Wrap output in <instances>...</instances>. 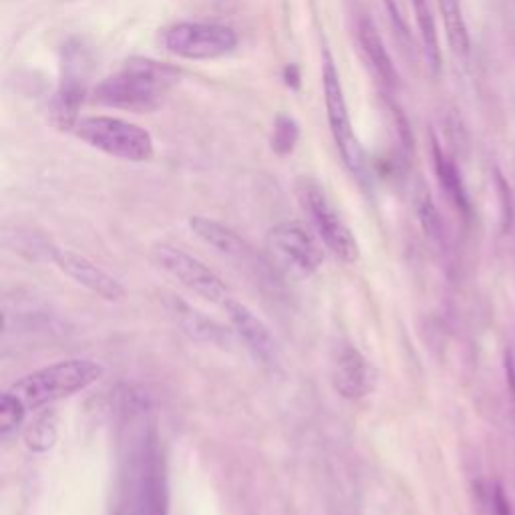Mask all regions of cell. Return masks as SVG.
Wrapping results in <instances>:
<instances>
[{
  "label": "cell",
  "mask_w": 515,
  "mask_h": 515,
  "mask_svg": "<svg viewBox=\"0 0 515 515\" xmlns=\"http://www.w3.org/2000/svg\"><path fill=\"white\" fill-rule=\"evenodd\" d=\"M182 79V73L155 59L133 57L93 91V101L123 111H153Z\"/></svg>",
  "instance_id": "cell-1"
},
{
  "label": "cell",
  "mask_w": 515,
  "mask_h": 515,
  "mask_svg": "<svg viewBox=\"0 0 515 515\" xmlns=\"http://www.w3.org/2000/svg\"><path fill=\"white\" fill-rule=\"evenodd\" d=\"M101 363L91 359H67L21 377L9 391L15 393L31 411L69 399L103 377Z\"/></svg>",
  "instance_id": "cell-2"
},
{
  "label": "cell",
  "mask_w": 515,
  "mask_h": 515,
  "mask_svg": "<svg viewBox=\"0 0 515 515\" xmlns=\"http://www.w3.org/2000/svg\"><path fill=\"white\" fill-rule=\"evenodd\" d=\"M296 198L324 248L342 264H357L361 260L359 240L347 222L340 218L324 188L312 178H300L296 184Z\"/></svg>",
  "instance_id": "cell-3"
},
{
  "label": "cell",
  "mask_w": 515,
  "mask_h": 515,
  "mask_svg": "<svg viewBox=\"0 0 515 515\" xmlns=\"http://www.w3.org/2000/svg\"><path fill=\"white\" fill-rule=\"evenodd\" d=\"M73 133L89 147L133 163L149 161L155 151L153 137L147 129L119 117H81Z\"/></svg>",
  "instance_id": "cell-4"
},
{
  "label": "cell",
  "mask_w": 515,
  "mask_h": 515,
  "mask_svg": "<svg viewBox=\"0 0 515 515\" xmlns=\"http://www.w3.org/2000/svg\"><path fill=\"white\" fill-rule=\"evenodd\" d=\"M322 91H324L328 127H330L334 145L342 157V163L347 165V169L353 176L363 178L367 171L365 149L353 129L349 105L345 99V89H342L340 75L328 51H324V61H322Z\"/></svg>",
  "instance_id": "cell-5"
},
{
  "label": "cell",
  "mask_w": 515,
  "mask_h": 515,
  "mask_svg": "<svg viewBox=\"0 0 515 515\" xmlns=\"http://www.w3.org/2000/svg\"><path fill=\"white\" fill-rule=\"evenodd\" d=\"M163 49L188 61H214L230 55L238 47L232 27L220 23H178L161 35Z\"/></svg>",
  "instance_id": "cell-6"
},
{
  "label": "cell",
  "mask_w": 515,
  "mask_h": 515,
  "mask_svg": "<svg viewBox=\"0 0 515 515\" xmlns=\"http://www.w3.org/2000/svg\"><path fill=\"white\" fill-rule=\"evenodd\" d=\"M153 260L167 276L178 280L182 286L212 304L222 306L232 298L230 286L210 266L178 246L157 244L153 250Z\"/></svg>",
  "instance_id": "cell-7"
},
{
  "label": "cell",
  "mask_w": 515,
  "mask_h": 515,
  "mask_svg": "<svg viewBox=\"0 0 515 515\" xmlns=\"http://www.w3.org/2000/svg\"><path fill=\"white\" fill-rule=\"evenodd\" d=\"M268 248L302 276H312L324 262L322 242L316 232L302 222H280L266 236Z\"/></svg>",
  "instance_id": "cell-8"
},
{
  "label": "cell",
  "mask_w": 515,
  "mask_h": 515,
  "mask_svg": "<svg viewBox=\"0 0 515 515\" xmlns=\"http://www.w3.org/2000/svg\"><path fill=\"white\" fill-rule=\"evenodd\" d=\"M89 61L81 45H67L63 51L61 85L51 103V117L57 129L73 131L79 121V109L87 93Z\"/></svg>",
  "instance_id": "cell-9"
},
{
  "label": "cell",
  "mask_w": 515,
  "mask_h": 515,
  "mask_svg": "<svg viewBox=\"0 0 515 515\" xmlns=\"http://www.w3.org/2000/svg\"><path fill=\"white\" fill-rule=\"evenodd\" d=\"M330 381L342 399L361 401L375 391L377 371L357 347L342 345L332 357Z\"/></svg>",
  "instance_id": "cell-10"
},
{
  "label": "cell",
  "mask_w": 515,
  "mask_h": 515,
  "mask_svg": "<svg viewBox=\"0 0 515 515\" xmlns=\"http://www.w3.org/2000/svg\"><path fill=\"white\" fill-rule=\"evenodd\" d=\"M222 308L226 310L236 334L244 340L246 349L256 357V361L268 367H276L280 363V349L270 326L250 306L236 300L234 296L226 300Z\"/></svg>",
  "instance_id": "cell-11"
},
{
  "label": "cell",
  "mask_w": 515,
  "mask_h": 515,
  "mask_svg": "<svg viewBox=\"0 0 515 515\" xmlns=\"http://www.w3.org/2000/svg\"><path fill=\"white\" fill-rule=\"evenodd\" d=\"M51 260L65 276H69L73 282H77L79 286H83L85 290L97 294L107 302H119L127 294V288L119 278H115L113 274H109L107 270H103L83 254L55 248L51 254Z\"/></svg>",
  "instance_id": "cell-12"
},
{
  "label": "cell",
  "mask_w": 515,
  "mask_h": 515,
  "mask_svg": "<svg viewBox=\"0 0 515 515\" xmlns=\"http://www.w3.org/2000/svg\"><path fill=\"white\" fill-rule=\"evenodd\" d=\"M359 43L363 47V53H365L367 63L371 65L375 77L387 89H395L399 85V73H397L395 63L383 43V37H381L377 25L369 17H363L359 21Z\"/></svg>",
  "instance_id": "cell-13"
},
{
  "label": "cell",
  "mask_w": 515,
  "mask_h": 515,
  "mask_svg": "<svg viewBox=\"0 0 515 515\" xmlns=\"http://www.w3.org/2000/svg\"><path fill=\"white\" fill-rule=\"evenodd\" d=\"M431 153H433V165H435L437 180H439L441 188L445 190L447 198L455 204V208L463 216H469L471 214V202H469L467 188L463 184V178H461V171H459L457 163L453 161V157L443 149V145L437 139H433V143H431Z\"/></svg>",
  "instance_id": "cell-14"
},
{
  "label": "cell",
  "mask_w": 515,
  "mask_h": 515,
  "mask_svg": "<svg viewBox=\"0 0 515 515\" xmlns=\"http://www.w3.org/2000/svg\"><path fill=\"white\" fill-rule=\"evenodd\" d=\"M190 230L208 246L218 250L226 256H244L248 252L246 242L226 224L206 218V216H192L190 218Z\"/></svg>",
  "instance_id": "cell-15"
},
{
  "label": "cell",
  "mask_w": 515,
  "mask_h": 515,
  "mask_svg": "<svg viewBox=\"0 0 515 515\" xmlns=\"http://www.w3.org/2000/svg\"><path fill=\"white\" fill-rule=\"evenodd\" d=\"M413 11H415V21L419 27V37H421V49L427 61V67L433 75L441 73V47H439V35H437V25L433 17V9L429 0H411Z\"/></svg>",
  "instance_id": "cell-16"
},
{
  "label": "cell",
  "mask_w": 515,
  "mask_h": 515,
  "mask_svg": "<svg viewBox=\"0 0 515 515\" xmlns=\"http://www.w3.org/2000/svg\"><path fill=\"white\" fill-rule=\"evenodd\" d=\"M439 13L445 27V37L451 47V51L459 59H467L471 53V37L465 23L461 0H437Z\"/></svg>",
  "instance_id": "cell-17"
},
{
  "label": "cell",
  "mask_w": 515,
  "mask_h": 515,
  "mask_svg": "<svg viewBox=\"0 0 515 515\" xmlns=\"http://www.w3.org/2000/svg\"><path fill=\"white\" fill-rule=\"evenodd\" d=\"M57 415L49 409L41 413L25 431V445L31 453H47L55 447L59 437Z\"/></svg>",
  "instance_id": "cell-18"
},
{
  "label": "cell",
  "mask_w": 515,
  "mask_h": 515,
  "mask_svg": "<svg viewBox=\"0 0 515 515\" xmlns=\"http://www.w3.org/2000/svg\"><path fill=\"white\" fill-rule=\"evenodd\" d=\"M415 210H417V216H419V222H421L425 234L431 240L441 242L443 240V222H441V216L435 208V202H433L429 190L423 184H419L415 190Z\"/></svg>",
  "instance_id": "cell-19"
},
{
  "label": "cell",
  "mask_w": 515,
  "mask_h": 515,
  "mask_svg": "<svg viewBox=\"0 0 515 515\" xmlns=\"http://www.w3.org/2000/svg\"><path fill=\"white\" fill-rule=\"evenodd\" d=\"M27 411L29 409L15 393H11V391L3 393V397H0V433L9 435L17 427H21Z\"/></svg>",
  "instance_id": "cell-20"
},
{
  "label": "cell",
  "mask_w": 515,
  "mask_h": 515,
  "mask_svg": "<svg viewBox=\"0 0 515 515\" xmlns=\"http://www.w3.org/2000/svg\"><path fill=\"white\" fill-rule=\"evenodd\" d=\"M300 137L298 123L288 115H278L274 121V133H272V147L280 155H288L294 151Z\"/></svg>",
  "instance_id": "cell-21"
},
{
  "label": "cell",
  "mask_w": 515,
  "mask_h": 515,
  "mask_svg": "<svg viewBox=\"0 0 515 515\" xmlns=\"http://www.w3.org/2000/svg\"><path fill=\"white\" fill-rule=\"evenodd\" d=\"M385 9L391 17V25L395 29V33L399 35L401 43L409 49V51H415V37L411 33V25L405 17V9H403V3L401 0H385Z\"/></svg>",
  "instance_id": "cell-22"
},
{
  "label": "cell",
  "mask_w": 515,
  "mask_h": 515,
  "mask_svg": "<svg viewBox=\"0 0 515 515\" xmlns=\"http://www.w3.org/2000/svg\"><path fill=\"white\" fill-rule=\"evenodd\" d=\"M489 505H491L493 515H513L509 497L499 481L489 483Z\"/></svg>",
  "instance_id": "cell-23"
},
{
  "label": "cell",
  "mask_w": 515,
  "mask_h": 515,
  "mask_svg": "<svg viewBox=\"0 0 515 515\" xmlns=\"http://www.w3.org/2000/svg\"><path fill=\"white\" fill-rule=\"evenodd\" d=\"M282 79L290 89H298L300 87V69L296 65H286Z\"/></svg>",
  "instance_id": "cell-24"
},
{
  "label": "cell",
  "mask_w": 515,
  "mask_h": 515,
  "mask_svg": "<svg viewBox=\"0 0 515 515\" xmlns=\"http://www.w3.org/2000/svg\"><path fill=\"white\" fill-rule=\"evenodd\" d=\"M505 373H507V381H509L511 397L515 399V363H513L511 353H505Z\"/></svg>",
  "instance_id": "cell-25"
}]
</instances>
